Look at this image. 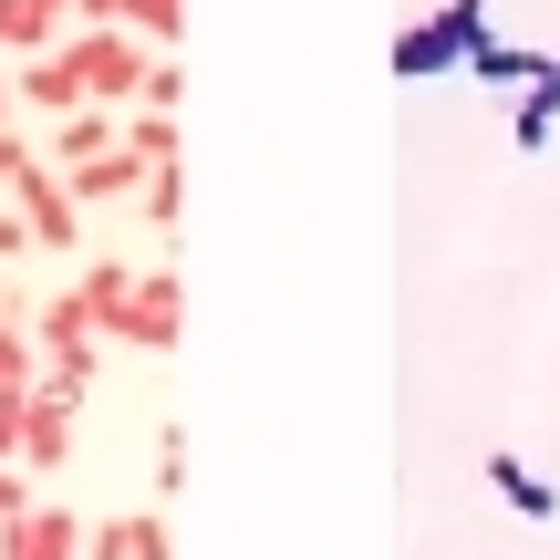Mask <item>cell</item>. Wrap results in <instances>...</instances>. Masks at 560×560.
<instances>
[{"instance_id": "cell-1", "label": "cell", "mask_w": 560, "mask_h": 560, "mask_svg": "<svg viewBox=\"0 0 560 560\" xmlns=\"http://www.w3.org/2000/svg\"><path fill=\"white\" fill-rule=\"evenodd\" d=\"M62 62H73V83H83V104H104V115H136V94H145V42L136 32H62Z\"/></svg>"}, {"instance_id": "cell-2", "label": "cell", "mask_w": 560, "mask_h": 560, "mask_svg": "<svg viewBox=\"0 0 560 560\" xmlns=\"http://www.w3.org/2000/svg\"><path fill=\"white\" fill-rule=\"evenodd\" d=\"M73 416H83V395L42 374L32 395L11 405V467H32V478H62V467H73Z\"/></svg>"}, {"instance_id": "cell-3", "label": "cell", "mask_w": 560, "mask_h": 560, "mask_svg": "<svg viewBox=\"0 0 560 560\" xmlns=\"http://www.w3.org/2000/svg\"><path fill=\"white\" fill-rule=\"evenodd\" d=\"M11 219L32 229V249H52V260H73V249L94 240V219H83V198L62 187V166H52V156H32V166L11 177Z\"/></svg>"}, {"instance_id": "cell-4", "label": "cell", "mask_w": 560, "mask_h": 560, "mask_svg": "<svg viewBox=\"0 0 560 560\" xmlns=\"http://www.w3.org/2000/svg\"><path fill=\"white\" fill-rule=\"evenodd\" d=\"M478 42H488V0H446V11H425L416 32L395 42V73L425 83V73H446V62H467Z\"/></svg>"}, {"instance_id": "cell-5", "label": "cell", "mask_w": 560, "mask_h": 560, "mask_svg": "<svg viewBox=\"0 0 560 560\" xmlns=\"http://www.w3.org/2000/svg\"><path fill=\"white\" fill-rule=\"evenodd\" d=\"M177 332H187V280L145 270L136 301H125V322H115V353H177Z\"/></svg>"}, {"instance_id": "cell-6", "label": "cell", "mask_w": 560, "mask_h": 560, "mask_svg": "<svg viewBox=\"0 0 560 560\" xmlns=\"http://www.w3.org/2000/svg\"><path fill=\"white\" fill-rule=\"evenodd\" d=\"M11 104H21L32 136H52L62 115H83V83H73V62H62V42H52V52H32V62H11Z\"/></svg>"}, {"instance_id": "cell-7", "label": "cell", "mask_w": 560, "mask_h": 560, "mask_svg": "<svg viewBox=\"0 0 560 560\" xmlns=\"http://www.w3.org/2000/svg\"><path fill=\"white\" fill-rule=\"evenodd\" d=\"M62 187H73V198H83V219H104V208H115V219H125V208L145 198V156H136V145H104V156L62 166Z\"/></svg>"}, {"instance_id": "cell-8", "label": "cell", "mask_w": 560, "mask_h": 560, "mask_svg": "<svg viewBox=\"0 0 560 560\" xmlns=\"http://www.w3.org/2000/svg\"><path fill=\"white\" fill-rule=\"evenodd\" d=\"M0 560H83V520L52 499H32L21 520H0Z\"/></svg>"}, {"instance_id": "cell-9", "label": "cell", "mask_w": 560, "mask_h": 560, "mask_svg": "<svg viewBox=\"0 0 560 560\" xmlns=\"http://www.w3.org/2000/svg\"><path fill=\"white\" fill-rule=\"evenodd\" d=\"M136 260H125V249H83V270H73V301L83 312H94V332L115 342V322H125V301H136Z\"/></svg>"}, {"instance_id": "cell-10", "label": "cell", "mask_w": 560, "mask_h": 560, "mask_svg": "<svg viewBox=\"0 0 560 560\" xmlns=\"http://www.w3.org/2000/svg\"><path fill=\"white\" fill-rule=\"evenodd\" d=\"M83 560H177V529L156 509H125V520H83Z\"/></svg>"}, {"instance_id": "cell-11", "label": "cell", "mask_w": 560, "mask_h": 560, "mask_svg": "<svg viewBox=\"0 0 560 560\" xmlns=\"http://www.w3.org/2000/svg\"><path fill=\"white\" fill-rule=\"evenodd\" d=\"M550 136H560V52L540 62V73H529V94L509 104V145H520V156H540Z\"/></svg>"}, {"instance_id": "cell-12", "label": "cell", "mask_w": 560, "mask_h": 560, "mask_svg": "<svg viewBox=\"0 0 560 560\" xmlns=\"http://www.w3.org/2000/svg\"><path fill=\"white\" fill-rule=\"evenodd\" d=\"M104 145H125V115L83 104V115H62L52 136H42V156H52V166H83V156H104Z\"/></svg>"}, {"instance_id": "cell-13", "label": "cell", "mask_w": 560, "mask_h": 560, "mask_svg": "<svg viewBox=\"0 0 560 560\" xmlns=\"http://www.w3.org/2000/svg\"><path fill=\"white\" fill-rule=\"evenodd\" d=\"M488 478H499V499L520 509V520H560V488L529 478V457H509V446H499V457H488Z\"/></svg>"}, {"instance_id": "cell-14", "label": "cell", "mask_w": 560, "mask_h": 560, "mask_svg": "<svg viewBox=\"0 0 560 560\" xmlns=\"http://www.w3.org/2000/svg\"><path fill=\"white\" fill-rule=\"evenodd\" d=\"M550 52H520V42H478V52H467V73L478 83H499V94H529V73H540Z\"/></svg>"}, {"instance_id": "cell-15", "label": "cell", "mask_w": 560, "mask_h": 560, "mask_svg": "<svg viewBox=\"0 0 560 560\" xmlns=\"http://www.w3.org/2000/svg\"><path fill=\"white\" fill-rule=\"evenodd\" d=\"M32 384H42V342H32V322H0V405L32 395Z\"/></svg>"}, {"instance_id": "cell-16", "label": "cell", "mask_w": 560, "mask_h": 560, "mask_svg": "<svg viewBox=\"0 0 560 560\" xmlns=\"http://www.w3.org/2000/svg\"><path fill=\"white\" fill-rule=\"evenodd\" d=\"M125 32H136L145 52H177V32H187V0H136V11H125Z\"/></svg>"}, {"instance_id": "cell-17", "label": "cell", "mask_w": 560, "mask_h": 560, "mask_svg": "<svg viewBox=\"0 0 560 560\" xmlns=\"http://www.w3.org/2000/svg\"><path fill=\"white\" fill-rule=\"evenodd\" d=\"M177 104H187V62H177V52H156V62H145V94H136V115H177Z\"/></svg>"}, {"instance_id": "cell-18", "label": "cell", "mask_w": 560, "mask_h": 560, "mask_svg": "<svg viewBox=\"0 0 560 560\" xmlns=\"http://www.w3.org/2000/svg\"><path fill=\"white\" fill-rule=\"evenodd\" d=\"M125 145H136L145 166H177L187 145H177V115H125Z\"/></svg>"}, {"instance_id": "cell-19", "label": "cell", "mask_w": 560, "mask_h": 560, "mask_svg": "<svg viewBox=\"0 0 560 560\" xmlns=\"http://www.w3.org/2000/svg\"><path fill=\"white\" fill-rule=\"evenodd\" d=\"M136 208H145L156 229H177V219H187V177H177V166H145V198H136Z\"/></svg>"}, {"instance_id": "cell-20", "label": "cell", "mask_w": 560, "mask_h": 560, "mask_svg": "<svg viewBox=\"0 0 560 560\" xmlns=\"http://www.w3.org/2000/svg\"><path fill=\"white\" fill-rule=\"evenodd\" d=\"M187 488V425H156V499Z\"/></svg>"}, {"instance_id": "cell-21", "label": "cell", "mask_w": 560, "mask_h": 560, "mask_svg": "<svg viewBox=\"0 0 560 560\" xmlns=\"http://www.w3.org/2000/svg\"><path fill=\"white\" fill-rule=\"evenodd\" d=\"M32 156H42V136H32V125H11V136H0V198H11V177H21Z\"/></svg>"}, {"instance_id": "cell-22", "label": "cell", "mask_w": 560, "mask_h": 560, "mask_svg": "<svg viewBox=\"0 0 560 560\" xmlns=\"http://www.w3.org/2000/svg\"><path fill=\"white\" fill-rule=\"evenodd\" d=\"M125 11L136 0H73V32H125Z\"/></svg>"}, {"instance_id": "cell-23", "label": "cell", "mask_w": 560, "mask_h": 560, "mask_svg": "<svg viewBox=\"0 0 560 560\" xmlns=\"http://www.w3.org/2000/svg\"><path fill=\"white\" fill-rule=\"evenodd\" d=\"M32 301H42L32 270H0V322H32Z\"/></svg>"}, {"instance_id": "cell-24", "label": "cell", "mask_w": 560, "mask_h": 560, "mask_svg": "<svg viewBox=\"0 0 560 560\" xmlns=\"http://www.w3.org/2000/svg\"><path fill=\"white\" fill-rule=\"evenodd\" d=\"M21 260H32V229H21L11 198H0V270H21Z\"/></svg>"}, {"instance_id": "cell-25", "label": "cell", "mask_w": 560, "mask_h": 560, "mask_svg": "<svg viewBox=\"0 0 560 560\" xmlns=\"http://www.w3.org/2000/svg\"><path fill=\"white\" fill-rule=\"evenodd\" d=\"M32 509V467H0V520H21Z\"/></svg>"}, {"instance_id": "cell-26", "label": "cell", "mask_w": 560, "mask_h": 560, "mask_svg": "<svg viewBox=\"0 0 560 560\" xmlns=\"http://www.w3.org/2000/svg\"><path fill=\"white\" fill-rule=\"evenodd\" d=\"M11 125H21V104H11V62H0V136H11Z\"/></svg>"}]
</instances>
